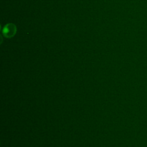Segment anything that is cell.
I'll return each instance as SVG.
<instances>
[{
  "instance_id": "obj_1",
  "label": "cell",
  "mask_w": 147,
  "mask_h": 147,
  "mask_svg": "<svg viewBox=\"0 0 147 147\" xmlns=\"http://www.w3.org/2000/svg\"><path fill=\"white\" fill-rule=\"evenodd\" d=\"M16 31V28L14 25L12 24H7L3 29V34L7 37H11L14 35Z\"/></svg>"
}]
</instances>
